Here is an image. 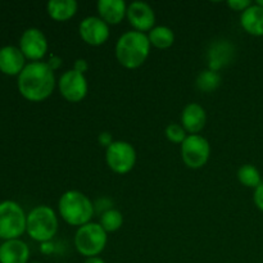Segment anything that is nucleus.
<instances>
[{"instance_id":"obj_1","label":"nucleus","mask_w":263,"mask_h":263,"mask_svg":"<svg viewBox=\"0 0 263 263\" xmlns=\"http://www.w3.org/2000/svg\"><path fill=\"white\" fill-rule=\"evenodd\" d=\"M55 87L54 71L46 62H31L18 74L20 92L31 102H41L49 98Z\"/></svg>"},{"instance_id":"obj_2","label":"nucleus","mask_w":263,"mask_h":263,"mask_svg":"<svg viewBox=\"0 0 263 263\" xmlns=\"http://www.w3.org/2000/svg\"><path fill=\"white\" fill-rule=\"evenodd\" d=\"M151 46L148 35L140 31H127L117 40L116 57L125 68H139L149 57Z\"/></svg>"},{"instance_id":"obj_3","label":"nucleus","mask_w":263,"mask_h":263,"mask_svg":"<svg viewBox=\"0 0 263 263\" xmlns=\"http://www.w3.org/2000/svg\"><path fill=\"white\" fill-rule=\"evenodd\" d=\"M61 217L71 226H81L90 222L94 216L91 200L79 190H68L61 197L58 203Z\"/></svg>"},{"instance_id":"obj_4","label":"nucleus","mask_w":263,"mask_h":263,"mask_svg":"<svg viewBox=\"0 0 263 263\" xmlns=\"http://www.w3.org/2000/svg\"><path fill=\"white\" fill-rule=\"evenodd\" d=\"M26 231L36 241L48 243L58 231V217L48 205L35 207L27 215Z\"/></svg>"},{"instance_id":"obj_5","label":"nucleus","mask_w":263,"mask_h":263,"mask_svg":"<svg viewBox=\"0 0 263 263\" xmlns=\"http://www.w3.org/2000/svg\"><path fill=\"white\" fill-rule=\"evenodd\" d=\"M107 239V231L100 226V223L89 222L76 231L74 247L80 254L87 258L98 257V254L104 251Z\"/></svg>"},{"instance_id":"obj_6","label":"nucleus","mask_w":263,"mask_h":263,"mask_svg":"<svg viewBox=\"0 0 263 263\" xmlns=\"http://www.w3.org/2000/svg\"><path fill=\"white\" fill-rule=\"evenodd\" d=\"M27 216L18 203L4 200L0 203V238L4 240L18 239L26 231Z\"/></svg>"},{"instance_id":"obj_7","label":"nucleus","mask_w":263,"mask_h":263,"mask_svg":"<svg viewBox=\"0 0 263 263\" xmlns=\"http://www.w3.org/2000/svg\"><path fill=\"white\" fill-rule=\"evenodd\" d=\"M105 161L113 172L125 175L135 166L136 152L127 141H113L105 151Z\"/></svg>"},{"instance_id":"obj_8","label":"nucleus","mask_w":263,"mask_h":263,"mask_svg":"<svg viewBox=\"0 0 263 263\" xmlns=\"http://www.w3.org/2000/svg\"><path fill=\"white\" fill-rule=\"evenodd\" d=\"M211 146L205 138L200 135L186 136L181 144V158L189 168H200L210 159Z\"/></svg>"},{"instance_id":"obj_9","label":"nucleus","mask_w":263,"mask_h":263,"mask_svg":"<svg viewBox=\"0 0 263 263\" xmlns=\"http://www.w3.org/2000/svg\"><path fill=\"white\" fill-rule=\"evenodd\" d=\"M58 87L64 99L71 103L81 102L87 95V90H89L85 74L74 69H69L62 74L58 81Z\"/></svg>"},{"instance_id":"obj_10","label":"nucleus","mask_w":263,"mask_h":263,"mask_svg":"<svg viewBox=\"0 0 263 263\" xmlns=\"http://www.w3.org/2000/svg\"><path fill=\"white\" fill-rule=\"evenodd\" d=\"M80 36L86 44L99 46L109 37V25L100 17L89 15L80 23Z\"/></svg>"},{"instance_id":"obj_11","label":"nucleus","mask_w":263,"mask_h":263,"mask_svg":"<svg viewBox=\"0 0 263 263\" xmlns=\"http://www.w3.org/2000/svg\"><path fill=\"white\" fill-rule=\"evenodd\" d=\"M20 49L26 58L39 61L48 51V40L43 31L39 28H27L21 36Z\"/></svg>"},{"instance_id":"obj_12","label":"nucleus","mask_w":263,"mask_h":263,"mask_svg":"<svg viewBox=\"0 0 263 263\" xmlns=\"http://www.w3.org/2000/svg\"><path fill=\"white\" fill-rule=\"evenodd\" d=\"M130 25L135 28L136 31H151L156 23V14L154 10L148 3L144 2H133L127 7V13H126Z\"/></svg>"},{"instance_id":"obj_13","label":"nucleus","mask_w":263,"mask_h":263,"mask_svg":"<svg viewBox=\"0 0 263 263\" xmlns=\"http://www.w3.org/2000/svg\"><path fill=\"white\" fill-rule=\"evenodd\" d=\"M207 122L205 109L198 103H189L181 113V126L192 135H197L204 128Z\"/></svg>"},{"instance_id":"obj_14","label":"nucleus","mask_w":263,"mask_h":263,"mask_svg":"<svg viewBox=\"0 0 263 263\" xmlns=\"http://www.w3.org/2000/svg\"><path fill=\"white\" fill-rule=\"evenodd\" d=\"M25 58L26 57L17 46H3L0 49V71L10 76L20 74L26 67Z\"/></svg>"},{"instance_id":"obj_15","label":"nucleus","mask_w":263,"mask_h":263,"mask_svg":"<svg viewBox=\"0 0 263 263\" xmlns=\"http://www.w3.org/2000/svg\"><path fill=\"white\" fill-rule=\"evenodd\" d=\"M30 248L20 239L5 240L0 246V263H28Z\"/></svg>"},{"instance_id":"obj_16","label":"nucleus","mask_w":263,"mask_h":263,"mask_svg":"<svg viewBox=\"0 0 263 263\" xmlns=\"http://www.w3.org/2000/svg\"><path fill=\"white\" fill-rule=\"evenodd\" d=\"M99 17L108 25H117L125 18L127 5L123 0H99L97 4Z\"/></svg>"},{"instance_id":"obj_17","label":"nucleus","mask_w":263,"mask_h":263,"mask_svg":"<svg viewBox=\"0 0 263 263\" xmlns=\"http://www.w3.org/2000/svg\"><path fill=\"white\" fill-rule=\"evenodd\" d=\"M234 46L228 40L216 41L208 50V66L210 69L217 72L223 66L229 64L233 59Z\"/></svg>"},{"instance_id":"obj_18","label":"nucleus","mask_w":263,"mask_h":263,"mask_svg":"<svg viewBox=\"0 0 263 263\" xmlns=\"http://www.w3.org/2000/svg\"><path fill=\"white\" fill-rule=\"evenodd\" d=\"M241 27L248 33L254 36L263 35V7L252 4L240 15Z\"/></svg>"},{"instance_id":"obj_19","label":"nucleus","mask_w":263,"mask_h":263,"mask_svg":"<svg viewBox=\"0 0 263 263\" xmlns=\"http://www.w3.org/2000/svg\"><path fill=\"white\" fill-rule=\"evenodd\" d=\"M77 8L79 4L76 0H50L46 4L49 15L59 22H64L73 17L77 12Z\"/></svg>"},{"instance_id":"obj_20","label":"nucleus","mask_w":263,"mask_h":263,"mask_svg":"<svg viewBox=\"0 0 263 263\" xmlns=\"http://www.w3.org/2000/svg\"><path fill=\"white\" fill-rule=\"evenodd\" d=\"M148 39L151 45L158 49H167L174 45L175 33L167 26H156L148 33Z\"/></svg>"},{"instance_id":"obj_21","label":"nucleus","mask_w":263,"mask_h":263,"mask_svg":"<svg viewBox=\"0 0 263 263\" xmlns=\"http://www.w3.org/2000/svg\"><path fill=\"white\" fill-rule=\"evenodd\" d=\"M195 85L200 91L212 92L221 85V76L218 72L212 71V69H205L198 74Z\"/></svg>"},{"instance_id":"obj_22","label":"nucleus","mask_w":263,"mask_h":263,"mask_svg":"<svg viewBox=\"0 0 263 263\" xmlns=\"http://www.w3.org/2000/svg\"><path fill=\"white\" fill-rule=\"evenodd\" d=\"M99 223L107 233H115V231L120 230L122 226L123 216L118 210L109 208L102 213Z\"/></svg>"},{"instance_id":"obj_23","label":"nucleus","mask_w":263,"mask_h":263,"mask_svg":"<svg viewBox=\"0 0 263 263\" xmlns=\"http://www.w3.org/2000/svg\"><path fill=\"white\" fill-rule=\"evenodd\" d=\"M238 179L241 185L248 187H258L261 182V174L258 170L252 164H244L239 168L238 171Z\"/></svg>"},{"instance_id":"obj_24","label":"nucleus","mask_w":263,"mask_h":263,"mask_svg":"<svg viewBox=\"0 0 263 263\" xmlns=\"http://www.w3.org/2000/svg\"><path fill=\"white\" fill-rule=\"evenodd\" d=\"M166 136L171 143L182 144V141L186 139V131L179 123H170L166 127Z\"/></svg>"},{"instance_id":"obj_25","label":"nucleus","mask_w":263,"mask_h":263,"mask_svg":"<svg viewBox=\"0 0 263 263\" xmlns=\"http://www.w3.org/2000/svg\"><path fill=\"white\" fill-rule=\"evenodd\" d=\"M228 5L233 10H246L252 5L251 0H229Z\"/></svg>"},{"instance_id":"obj_26","label":"nucleus","mask_w":263,"mask_h":263,"mask_svg":"<svg viewBox=\"0 0 263 263\" xmlns=\"http://www.w3.org/2000/svg\"><path fill=\"white\" fill-rule=\"evenodd\" d=\"M113 141L115 140H113L112 135H110V133H108V131H103V133H100L99 135H98V143H99L100 145L105 146V148H108Z\"/></svg>"},{"instance_id":"obj_27","label":"nucleus","mask_w":263,"mask_h":263,"mask_svg":"<svg viewBox=\"0 0 263 263\" xmlns=\"http://www.w3.org/2000/svg\"><path fill=\"white\" fill-rule=\"evenodd\" d=\"M254 203H256L257 207L263 212V182L259 185L258 187L254 189V195H253Z\"/></svg>"},{"instance_id":"obj_28","label":"nucleus","mask_w":263,"mask_h":263,"mask_svg":"<svg viewBox=\"0 0 263 263\" xmlns=\"http://www.w3.org/2000/svg\"><path fill=\"white\" fill-rule=\"evenodd\" d=\"M73 69H74V71H77V72H80V73L84 74L85 72L89 69V64H87V62L85 61V59H82V58L76 59V61H74Z\"/></svg>"},{"instance_id":"obj_29","label":"nucleus","mask_w":263,"mask_h":263,"mask_svg":"<svg viewBox=\"0 0 263 263\" xmlns=\"http://www.w3.org/2000/svg\"><path fill=\"white\" fill-rule=\"evenodd\" d=\"M48 64L50 66V68L53 69V71H55V69H58L59 67L62 66V59L57 55H51L50 59H49Z\"/></svg>"},{"instance_id":"obj_30","label":"nucleus","mask_w":263,"mask_h":263,"mask_svg":"<svg viewBox=\"0 0 263 263\" xmlns=\"http://www.w3.org/2000/svg\"><path fill=\"white\" fill-rule=\"evenodd\" d=\"M84 263H105L102 258L99 257H90V258H86V261Z\"/></svg>"},{"instance_id":"obj_31","label":"nucleus","mask_w":263,"mask_h":263,"mask_svg":"<svg viewBox=\"0 0 263 263\" xmlns=\"http://www.w3.org/2000/svg\"><path fill=\"white\" fill-rule=\"evenodd\" d=\"M256 4H258V5H261V7H263V0H258V2H257Z\"/></svg>"},{"instance_id":"obj_32","label":"nucleus","mask_w":263,"mask_h":263,"mask_svg":"<svg viewBox=\"0 0 263 263\" xmlns=\"http://www.w3.org/2000/svg\"><path fill=\"white\" fill-rule=\"evenodd\" d=\"M31 263H41V262H31Z\"/></svg>"}]
</instances>
